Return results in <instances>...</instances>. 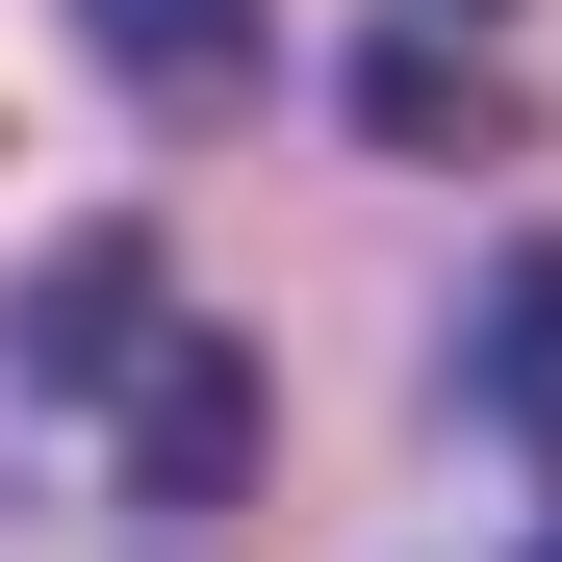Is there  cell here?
Segmentation results:
<instances>
[{"label":"cell","mask_w":562,"mask_h":562,"mask_svg":"<svg viewBox=\"0 0 562 562\" xmlns=\"http://www.w3.org/2000/svg\"><path fill=\"white\" fill-rule=\"evenodd\" d=\"M256 460H281V384H256V333H231V307H179V333L128 358V409H103V486H128V512H231Z\"/></svg>","instance_id":"cell-1"},{"label":"cell","mask_w":562,"mask_h":562,"mask_svg":"<svg viewBox=\"0 0 562 562\" xmlns=\"http://www.w3.org/2000/svg\"><path fill=\"white\" fill-rule=\"evenodd\" d=\"M154 333H179V256H154V231H52L26 281H0V384L77 409V435L128 409V358H154Z\"/></svg>","instance_id":"cell-2"},{"label":"cell","mask_w":562,"mask_h":562,"mask_svg":"<svg viewBox=\"0 0 562 562\" xmlns=\"http://www.w3.org/2000/svg\"><path fill=\"white\" fill-rule=\"evenodd\" d=\"M460 409L562 486V231H537V256H486V307H460Z\"/></svg>","instance_id":"cell-3"},{"label":"cell","mask_w":562,"mask_h":562,"mask_svg":"<svg viewBox=\"0 0 562 562\" xmlns=\"http://www.w3.org/2000/svg\"><path fill=\"white\" fill-rule=\"evenodd\" d=\"M358 128H384V154H486V128H512L486 26H384V52H358Z\"/></svg>","instance_id":"cell-4"},{"label":"cell","mask_w":562,"mask_h":562,"mask_svg":"<svg viewBox=\"0 0 562 562\" xmlns=\"http://www.w3.org/2000/svg\"><path fill=\"white\" fill-rule=\"evenodd\" d=\"M103 52L154 77V103H231V52H256V0H103Z\"/></svg>","instance_id":"cell-5"},{"label":"cell","mask_w":562,"mask_h":562,"mask_svg":"<svg viewBox=\"0 0 562 562\" xmlns=\"http://www.w3.org/2000/svg\"><path fill=\"white\" fill-rule=\"evenodd\" d=\"M409 26H512V0H409Z\"/></svg>","instance_id":"cell-6"},{"label":"cell","mask_w":562,"mask_h":562,"mask_svg":"<svg viewBox=\"0 0 562 562\" xmlns=\"http://www.w3.org/2000/svg\"><path fill=\"white\" fill-rule=\"evenodd\" d=\"M512 562H562V537H512Z\"/></svg>","instance_id":"cell-7"}]
</instances>
